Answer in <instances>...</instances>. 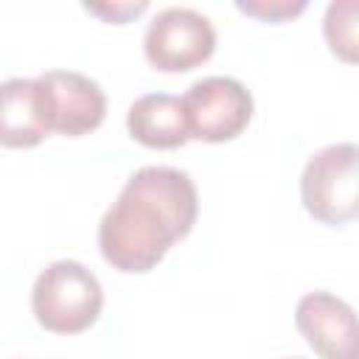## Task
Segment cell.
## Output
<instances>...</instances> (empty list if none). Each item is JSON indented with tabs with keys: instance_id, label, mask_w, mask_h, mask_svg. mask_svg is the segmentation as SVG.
Segmentation results:
<instances>
[{
	"instance_id": "6da1fadb",
	"label": "cell",
	"mask_w": 359,
	"mask_h": 359,
	"mask_svg": "<svg viewBox=\"0 0 359 359\" xmlns=\"http://www.w3.org/2000/svg\"><path fill=\"white\" fill-rule=\"evenodd\" d=\"M196 213V185L185 171L174 165H143L104 210L98 250L118 272H149L194 230Z\"/></svg>"
},
{
	"instance_id": "7a4b0ae2",
	"label": "cell",
	"mask_w": 359,
	"mask_h": 359,
	"mask_svg": "<svg viewBox=\"0 0 359 359\" xmlns=\"http://www.w3.org/2000/svg\"><path fill=\"white\" fill-rule=\"evenodd\" d=\"M104 309V289L93 269L62 258L48 264L31 289V311L45 331L79 334L87 331Z\"/></svg>"
},
{
	"instance_id": "3957f363",
	"label": "cell",
	"mask_w": 359,
	"mask_h": 359,
	"mask_svg": "<svg viewBox=\"0 0 359 359\" xmlns=\"http://www.w3.org/2000/svg\"><path fill=\"white\" fill-rule=\"evenodd\" d=\"M300 202L323 224L359 219V143H331L314 151L300 174Z\"/></svg>"
},
{
	"instance_id": "277c9868",
	"label": "cell",
	"mask_w": 359,
	"mask_h": 359,
	"mask_svg": "<svg viewBox=\"0 0 359 359\" xmlns=\"http://www.w3.org/2000/svg\"><path fill=\"white\" fill-rule=\"evenodd\" d=\"M36 112L45 132L81 137L101 126L107 95L101 84L76 70H45L34 79Z\"/></svg>"
},
{
	"instance_id": "5b68a950",
	"label": "cell",
	"mask_w": 359,
	"mask_h": 359,
	"mask_svg": "<svg viewBox=\"0 0 359 359\" xmlns=\"http://www.w3.org/2000/svg\"><path fill=\"white\" fill-rule=\"evenodd\" d=\"M216 50L210 20L185 6H168L151 17L143 34V56L154 70L185 73L208 62Z\"/></svg>"
},
{
	"instance_id": "8992f818",
	"label": "cell",
	"mask_w": 359,
	"mask_h": 359,
	"mask_svg": "<svg viewBox=\"0 0 359 359\" xmlns=\"http://www.w3.org/2000/svg\"><path fill=\"white\" fill-rule=\"evenodd\" d=\"M194 140L224 143L238 137L252 121V95L233 76H205L182 95Z\"/></svg>"
},
{
	"instance_id": "52a82bcc",
	"label": "cell",
	"mask_w": 359,
	"mask_h": 359,
	"mask_svg": "<svg viewBox=\"0 0 359 359\" xmlns=\"http://www.w3.org/2000/svg\"><path fill=\"white\" fill-rule=\"evenodd\" d=\"M294 325L320 359H359V314L331 292L297 300Z\"/></svg>"
},
{
	"instance_id": "ba28073f",
	"label": "cell",
	"mask_w": 359,
	"mask_h": 359,
	"mask_svg": "<svg viewBox=\"0 0 359 359\" xmlns=\"http://www.w3.org/2000/svg\"><path fill=\"white\" fill-rule=\"evenodd\" d=\"M126 129L132 140L146 149H180L191 140L182 98L171 93H146L135 98L126 112Z\"/></svg>"
},
{
	"instance_id": "9c48e42d",
	"label": "cell",
	"mask_w": 359,
	"mask_h": 359,
	"mask_svg": "<svg viewBox=\"0 0 359 359\" xmlns=\"http://www.w3.org/2000/svg\"><path fill=\"white\" fill-rule=\"evenodd\" d=\"M3 123H0V143L6 149H31L48 137L34 98V79H6L3 87Z\"/></svg>"
},
{
	"instance_id": "30bf717a",
	"label": "cell",
	"mask_w": 359,
	"mask_h": 359,
	"mask_svg": "<svg viewBox=\"0 0 359 359\" xmlns=\"http://www.w3.org/2000/svg\"><path fill=\"white\" fill-rule=\"evenodd\" d=\"M323 36L337 59L359 65V0H331L323 14Z\"/></svg>"
},
{
	"instance_id": "8fae6325",
	"label": "cell",
	"mask_w": 359,
	"mask_h": 359,
	"mask_svg": "<svg viewBox=\"0 0 359 359\" xmlns=\"http://www.w3.org/2000/svg\"><path fill=\"white\" fill-rule=\"evenodd\" d=\"M236 8L264 22H283L303 14L306 0H236Z\"/></svg>"
},
{
	"instance_id": "7c38bea8",
	"label": "cell",
	"mask_w": 359,
	"mask_h": 359,
	"mask_svg": "<svg viewBox=\"0 0 359 359\" xmlns=\"http://www.w3.org/2000/svg\"><path fill=\"white\" fill-rule=\"evenodd\" d=\"M84 8L90 11V14H98V17H104L107 22H115V25H121V22H129L132 17H137V14H143L146 8H149V3H84Z\"/></svg>"
},
{
	"instance_id": "4fadbf2b",
	"label": "cell",
	"mask_w": 359,
	"mask_h": 359,
	"mask_svg": "<svg viewBox=\"0 0 359 359\" xmlns=\"http://www.w3.org/2000/svg\"><path fill=\"white\" fill-rule=\"evenodd\" d=\"M292 359H300V356H292Z\"/></svg>"
}]
</instances>
